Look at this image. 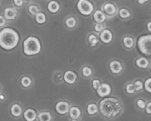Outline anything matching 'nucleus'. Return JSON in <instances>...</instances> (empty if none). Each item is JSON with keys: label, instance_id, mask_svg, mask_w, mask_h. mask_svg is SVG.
Returning a JSON list of instances; mask_svg holds the SVG:
<instances>
[{"label": "nucleus", "instance_id": "nucleus-1", "mask_svg": "<svg viewBox=\"0 0 151 121\" xmlns=\"http://www.w3.org/2000/svg\"><path fill=\"white\" fill-rule=\"evenodd\" d=\"M99 112L103 117L114 118L121 114L122 106L120 101L114 97H106L99 104Z\"/></svg>", "mask_w": 151, "mask_h": 121}, {"label": "nucleus", "instance_id": "nucleus-2", "mask_svg": "<svg viewBox=\"0 0 151 121\" xmlns=\"http://www.w3.org/2000/svg\"><path fill=\"white\" fill-rule=\"evenodd\" d=\"M20 41V35L16 29L10 27L0 30V48L4 51H12L17 47Z\"/></svg>", "mask_w": 151, "mask_h": 121}, {"label": "nucleus", "instance_id": "nucleus-3", "mask_svg": "<svg viewBox=\"0 0 151 121\" xmlns=\"http://www.w3.org/2000/svg\"><path fill=\"white\" fill-rule=\"evenodd\" d=\"M22 49L24 55L27 57H33L38 55L41 51V41L37 37L30 35L28 36L22 44Z\"/></svg>", "mask_w": 151, "mask_h": 121}, {"label": "nucleus", "instance_id": "nucleus-4", "mask_svg": "<svg viewBox=\"0 0 151 121\" xmlns=\"http://www.w3.org/2000/svg\"><path fill=\"white\" fill-rule=\"evenodd\" d=\"M137 47L140 54L151 58V34L140 35L137 41Z\"/></svg>", "mask_w": 151, "mask_h": 121}, {"label": "nucleus", "instance_id": "nucleus-5", "mask_svg": "<svg viewBox=\"0 0 151 121\" xmlns=\"http://www.w3.org/2000/svg\"><path fill=\"white\" fill-rule=\"evenodd\" d=\"M78 13L83 16H89L94 10V5L89 0H78L76 4Z\"/></svg>", "mask_w": 151, "mask_h": 121}, {"label": "nucleus", "instance_id": "nucleus-6", "mask_svg": "<svg viewBox=\"0 0 151 121\" xmlns=\"http://www.w3.org/2000/svg\"><path fill=\"white\" fill-rule=\"evenodd\" d=\"M96 90L99 97L106 98L111 93V87L109 84L104 82V83L100 84V87Z\"/></svg>", "mask_w": 151, "mask_h": 121}, {"label": "nucleus", "instance_id": "nucleus-7", "mask_svg": "<svg viewBox=\"0 0 151 121\" xmlns=\"http://www.w3.org/2000/svg\"><path fill=\"white\" fill-rule=\"evenodd\" d=\"M109 69L113 74L118 75L121 73L123 70V65L119 60H113L109 63Z\"/></svg>", "mask_w": 151, "mask_h": 121}, {"label": "nucleus", "instance_id": "nucleus-8", "mask_svg": "<svg viewBox=\"0 0 151 121\" xmlns=\"http://www.w3.org/2000/svg\"><path fill=\"white\" fill-rule=\"evenodd\" d=\"M113 38L114 35L111 31L109 29H106V28L100 32V35H99V39L104 44L110 43L113 41Z\"/></svg>", "mask_w": 151, "mask_h": 121}, {"label": "nucleus", "instance_id": "nucleus-9", "mask_svg": "<svg viewBox=\"0 0 151 121\" xmlns=\"http://www.w3.org/2000/svg\"><path fill=\"white\" fill-rule=\"evenodd\" d=\"M102 10L104 12L105 14L111 17L115 16L118 13L117 7L111 2H106L103 4Z\"/></svg>", "mask_w": 151, "mask_h": 121}, {"label": "nucleus", "instance_id": "nucleus-10", "mask_svg": "<svg viewBox=\"0 0 151 121\" xmlns=\"http://www.w3.org/2000/svg\"><path fill=\"white\" fill-rule=\"evenodd\" d=\"M69 105L70 104L68 102L64 101H60L55 104V111L58 114L60 115H63L69 112Z\"/></svg>", "mask_w": 151, "mask_h": 121}, {"label": "nucleus", "instance_id": "nucleus-11", "mask_svg": "<svg viewBox=\"0 0 151 121\" xmlns=\"http://www.w3.org/2000/svg\"><path fill=\"white\" fill-rule=\"evenodd\" d=\"M63 79L68 85H73L78 79V74L73 70H66L63 75Z\"/></svg>", "mask_w": 151, "mask_h": 121}, {"label": "nucleus", "instance_id": "nucleus-12", "mask_svg": "<svg viewBox=\"0 0 151 121\" xmlns=\"http://www.w3.org/2000/svg\"><path fill=\"white\" fill-rule=\"evenodd\" d=\"M150 61L147 57L145 56L138 57L135 60V65L140 70H147L150 65Z\"/></svg>", "mask_w": 151, "mask_h": 121}, {"label": "nucleus", "instance_id": "nucleus-13", "mask_svg": "<svg viewBox=\"0 0 151 121\" xmlns=\"http://www.w3.org/2000/svg\"><path fill=\"white\" fill-rule=\"evenodd\" d=\"M18 16V10L14 7H7L4 10V16L6 20L13 21Z\"/></svg>", "mask_w": 151, "mask_h": 121}, {"label": "nucleus", "instance_id": "nucleus-14", "mask_svg": "<svg viewBox=\"0 0 151 121\" xmlns=\"http://www.w3.org/2000/svg\"><path fill=\"white\" fill-rule=\"evenodd\" d=\"M93 19L95 23H104L106 21V15L102 10H96L93 12Z\"/></svg>", "mask_w": 151, "mask_h": 121}, {"label": "nucleus", "instance_id": "nucleus-15", "mask_svg": "<svg viewBox=\"0 0 151 121\" xmlns=\"http://www.w3.org/2000/svg\"><path fill=\"white\" fill-rule=\"evenodd\" d=\"M122 41L124 47L128 50L132 49L136 44L135 39L134 37L131 36V35H125L122 38Z\"/></svg>", "mask_w": 151, "mask_h": 121}, {"label": "nucleus", "instance_id": "nucleus-16", "mask_svg": "<svg viewBox=\"0 0 151 121\" xmlns=\"http://www.w3.org/2000/svg\"><path fill=\"white\" fill-rule=\"evenodd\" d=\"M24 119L25 121H35L37 118V115L36 111L33 109L28 108L24 112Z\"/></svg>", "mask_w": 151, "mask_h": 121}, {"label": "nucleus", "instance_id": "nucleus-17", "mask_svg": "<svg viewBox=\"0 0 151 121\" xmlns=\"http://www.w3.org/2000/svg\"><path fill=\"white\" fill-rule=\"evenodd\" d=\"M60 4H59L58 1H55V0H51V1H50L47 6V9L48 10V12L52 13V14L57 13L60 10Z\"/></svg>", "mask_w": 151, "mask_h": 121}, {"label": "nucleus", "instance_id": "nucleus-18", "mask_svg": "<svg viewBox=\"0 0 151 121\" xmlns=\"http://www.w3.org/2000/svg\"><path fill=\"white\" fill-rule=\"evenodd\" d=\"M10 114L15 117H19L22 114V107L19 104H13L10 107Z\"/></svg>", "mask_w": 151, "mask_h": 121}, {"label": "nucleus", "instance_id": "nucleus-19", "mask_svg": "<svg viewBox=\"0 0 151 121\" xmlns=\"http://www.w3.org/2000/svg\"><path fill=\"white\" fill-rule=\"evenodd\" d=\"M69 116L72 119H75V120H78L81 115V111L80 110L79 107H72L69 108Z\"/></svg>", "mask_w": 151, "mask_h": 121}, {"label": "nucleus", "instance_id": "nucleus-20", "mask_svg": "<svg viewBox=\"0 0 151 121\" xmlns=\"http://www.w3.org/2000/svg\"><path fill=\"white\" fill-rule=\"evenodd\" d=\"M35 21L38 24L42 25L44 24L47 21V16L44 12L39 11L38 13L35 15Z\"/></svg>", "mask_w": 151, "mask_h": 121}, {"label": "nucleus", "instance_id": "nucleus-21", "mask_svg": "<svg viewBox=\"0 0 151 121\" xmlns=\"http://www.w3.org/2000/svg\"><path fill=\"white\" fill-rule=\"evenodd\" d=\"M65 26L68 28V29H74V28L76 26L78 21H77V19H75L74 16H69L68 18H66V20L64 21Z\"/></svg>", "mask_w": 151, "mask_h": 121}, {"label": "nucleus", "instance_id": "nucleus-22", "mask_svg": "<svg viewBox=\"0 0 151 121\" xmlns=\"http://www.w3.org/2000/svg\"><path fill=\"white\" fill-rule=\"evenodd\" d=\"M118 15H119V18H121L122 19H128L131 17L132 14L129 9L126 8V7H122L118 11Z\"/></svg>", "mask_w": 151, "mask_h": 121}, {"label": "nucleus", "instance_id": "nucleus-23", "mask_svg": "<svg viewBox=\"0 0 151 121\" xmlns=\"http://www.w3.org/2000/svg\"><path fill=\"white\" fill-rule=\"evenodd\" d=\"M88 42L89 43L90 46L93 48V47L97 46V44L100 42V39L95 34L91 33L88 36Z\"/></svg>", "mask_w": 151, "mask_h": 121}, {"label": "nucleus", "instance_id": "nucleus-24", "mask_svg": "<svg viewBox=\"0 0 151 121\" xmlns=\"http://www.w3.org/2000/svg\"><path fill=\"white\" fill-rule=\"evenodd\" d=\"M99 111L98 106L94 103H91V104H88L86 107V112L88 115H94L97 114Z\"/></svg>", "mask_w": 151, "mask_h": 121}, {"label": "nucleus", "instance_id": "nucleus-25", "mask_svg": "<svg viewBox=\"0 0 151 121\" xmlns=\"http://www.w3.org/2000/svg\"><path fill=\"white\" fill-rule=\"evenodd\" d=\"M38 121H51L52 114L50 112H41L37 116Z\"/></svg>", "mask_w": 151, "mask_h": 121}, {"label": "nucleus", "instance_id": "nucleus-26", "mask_svg": "<svg viewBox=\"0 0 151 121\" xmlns=\"http://www.w3.org/2000/svg\"><path fill=\"white\" fill-rule=\"evenodd\" d=\"M20 82H21V85H22V86L23 87V88H28L32 85V79H31L29 76H22V78L21 79Z\"/></svg>", "mask_w": 151, "mask_h": 121}, {"label": "nucleus", "instance_id": "nucleus-27", "mask_svg": "<svg viewBox=\"0 0 151 121\" xmlns=\"http://www.w3.org/2000/svg\"><path fill=\"white\" fill-rule=\"evenodd\" d=\"M147 101H146L145 99L139 98H138V99H137V101H136V107H137V108L138 109V110H139L140 111H145V109L146 105H147Z\"/></svg>", "mask_w": 151, "mask_h": 121}, {"label": "nucleus", "instance_id": "nucleus-28", "mask_svg": "<svg viewBox=\"0 0 151 121\" xmlns=\"http://www.w3.org/2000/svg\"><path fill=\"white\" fill-rule=\"evenodd\" d=\"M133 83H134V88H135L137 93L142 92L144 90V83H143V81L142 79H137Z\"/></svg>", "mask_w": 151, "mask_h": 121}, {"label": "nucleus", "instance_id": "nucleus-29", "mask_svg": "<svg viewBox=\"0 0 151 121\" xmlns=\"http://www.w3.org/2000/svg\"><path fill=\"white\" fill-rule=\"evenodd\" d=\"M144 83V90L147 93L151 95V76L147 77L145 80L143 82Z\"/></svg>", "mask_w": 151, "mask_h": 121}, {"label": "nucleus", "instance_id": "nucleus-30", "mask_svg": "<svg viewBox=\"0 0 151 121\" xmlns=\"http://www.w3.org/2000/svg\"><path fill=\"white\" fill-rule=\"evenodd\" d=\"M81 72H82V75L85 78H89L93 73L92 69L89 66H83L82 70H81Z\"/></svg>", "mask_w": 151, "mask_h": 121}, {"label": "nucleus", "instance_id": "nucleus-31", "mask_svg": "<svg viewBox=\"0 0 151 121\" xmlns=\"http://www.w3.org/2000/svg\"><path fill=\"white\" fill-rule=\"evenodd\" d=\"M27 10L29 13H30L32 16H35L36 13H38V12L40 11V9L38 7V5L35 4H29L27 7Z\"/></svg>", "mask_w": 151, "mask_h": 121}, {"label": "nucleus", "instance_id": "nucleus-32", "mask_svg": "<svg viewBox=\"0 0 151 121\" xmlns=\"http://www.w3.org/2000/svg\"><path fill=\"white\" fill-rule=\"evenodd\" d=\"M125 92L128 95H134V94H135L137 93L133 82H129V83L127 84L126 86H125Z\"/></svg>", "mask_w": 151, "mask_h": 121}, {"label": "nucleus", "instance_id": "nucleus-33", "mask_svg": "<svg viewBox=\"0 0 151 121\" xmlns=\"http://www.w3.org/2000/svg\"><path fill=\"white\" fill-rule=\"evenodd\" d=\"M105 29V26L103 23H96L94 25V30L97 33H100L103 29Z\"/></svg>", "mask_w": 151, "mask_h": 121}, {"label": "nucleus", "instance_id": "nucleus-34", "mask_svg": "<svg viewBox=\"0 0 151 121\" xmlns=\"http://www.w3.org/2000/svg\"><path fill=\"white\" fill-rule=\"evenodd\" d=\"M145 112L147 115L151 117V101H149L147 102L145 109Z\"/></svg>", "mask_w": 151, "mask_h": 121}, {"label": "nucleus", "instance_id": "nucleus-35", "mask_svg": "<svg viewBox=\"0 0 151 121\" xmlns=\"http://www.w3.org/2000/svg\"><path fill=\"white\" fill-rule=\"evenodd\" d=\"M91 84H92L93 88H94V90H97V88L100 87L101 82H100V81L99 80V79H94V80L92 81V83Z\"/></svg>", "mask_w": 151, "mask_h": 121}, {"label": "nucleus", "instance_id": "nucleus-36", "mask_svg": "<svg viewBox=\"0 0 151 121\" xmlns=\"http://www.w3.org/2000/svg\"><path fill=\"white\" fill-rule=\"evenodd\" d=\"M13 4L16 7H22L24 3V0H13Z\"/></svg>", "mask_w": 151, "mask_h": 121}, {"label": "nucleus", "instance_id": "nucleus-37", "mask_svg": "<svg viewBox=\"0 0 151 121\" xmlns=\"http://www.w3.org/2000/svg\"><path fill=\"white\" fill-rule=\"evenodd\" d=\"M6 19L4 16L0 15V27H3L6 24Z\"/></svg>", "mask_w": 151, "mask_h": 121}, {"label": "nucleus", "instance_id": "nucleus-38", "mask_svg": "<svg viewBox=\"0 0 151 121\" xmlns=\"http://www.w3.org/2000/svg\"><path fill=\"white\" fill-rule=\"evenodd\" d=\"M146 29H147V32L151 34V20L147 21L146 23Z\"/></svg>", "mask_w": 151, "mask_h": 121}, {"label": "nucleus", "instance_id": "nucleus-39", "mask_svg": "<svg viewBox=\"0 0 151 121\" xmlns=\"http://www.w3.org/2000/svg\"><path fill=\"white\" fill-rule=\"evenodd\" d=\"M149 1H150V0H137V3L139 5H144V4H147Z\"/></svg>", "mask_w": 151, "mask_h": 121}, {"label": "nucleus", "instance_id": "nucleus-40", "mask_svg": "<svg viewBox=\"0 0 151 121\" xmlns=\"http://www.w3.org/2000/svg\"><path fill=\"white\" fill-rule=\"evenodd\" d=\"M4 98H5L4 95L2 94H0V101H4Z\"/></svg>", "mask_w": 151, "mask_h": 121}, {"label": "nucleus", "instance_id": "nucleus-41", "mask_svg": "<svg viewBox=\"0 0 151 121\" xmlns=\"http://www.w3.org/2000/svg\"><path fill=\"white\" fill-rule=\"evenodd\" d=\"M148 70H149V71H150V73H151V63H150V66H149V68H148Z\"/></svg>", "mask_w": 151, "mask_h": 121}, {"label": "nucleus", "instance_id": "nucleus-42", "mask_svg": "<svg viewBox=\"0 0 151 121\" xmlns=\"http://www.w3.org/2000/svg\"><path fill=\"white\" fill-rule=\"evenodd\" d=\"M72 121H79V120H75V119H72Z\"/></svg>", "mask_w": 151, "mask_h": 121}, {"label": "nucleus", "instance_id": "nucleus-43", "mask_svg": "<svg viewBox=\"0 0 151 121\" xmlns=\"http://www.w3.org/2000/svg\"><path fill=\"white\" fill-rule=\"evenodd\" d=\"M150 14L151 15V7L150 8Z\"/></svg>", "mask_w": 151, "mask_h": 121}, {"label": "nucleus", "instance_id": "nucleus-44", "mask_svg": "<svg viewBox=\"0 0 151 121\" xmlns=\"http://www.w3.org/2000/svg\"><path fill=\"white\" fill-rule=\"evenodd\" d=\"M26 1H31V0H26Z\"/></svg>", "mask_w": 151, "mask_h": 121}, {"label": "nucleus", "instance_id": "nucleus-45", "mask_svg": "<svg viewBox=\"0 0 151 121\" xmlns=\"http://www.w3.org/2000/svg\"><path fill=\"white\" fill-rule=\"evenodd\" d=\"M0 90H1V88H0Z\"/></svg>", "mask_w": 151, "mask_h": 121}]
</instances>
